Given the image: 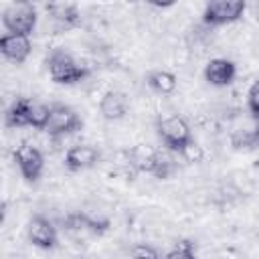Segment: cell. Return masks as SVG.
Listing matches in <instances>:
<instances>
[{"instance_id": "cell-1", "label": "cell", "mask_w": 259, "mask_h": 259, "mask_svg": "<svg viewBox=\"0 0 259 259\" xmlns=\"http://www.w3.org/2000/svg\"><path fill=\"white\" fill-rule=\"evenodd\" d=\"M45 67L49 71V77L57 85H77L89 77V69L81 65L69 51L63 47H55L49 51L45 59Z\"/></svg>"}, {"instance_id": "cell-2", "label": "cell", "mask_w": 259, "mask_h": 259, "mask_svg": "<svg viewBox=\"0 0 259 259\" xmlns=\"http://www.w3.org/2000/svg\"><path fill=\"white\" fill-rule=\"evenodd\" d=\"M156 134L160 138V142L164 144L166 150L180 154L192 140V130L188 125V121L182 115H166V117H158L156 121Z\"/></svg>"}, {"instance_id": "cell-3", "label": "cell", "mask_w": 259, "mask_h": 259, "mask_svg": "<svg viewBox=\"0 0 259 259\" xmlns=\"http://www.w3.org/2000/svg\"><path fill=\"white\" fill-rule=\"evenodd\" d=\"M38 22V10L32 2H18L10 4L2 12V26L10 34L30 36Z\"/></svg>"}, {"instance_id": "cell-4", "label": "cell", "mask_w": 259, "mask_h": 259, "mask_svg": "<svg viewBox=\"0 0 259 259\" xmlns=\"http://www.w3.org/2000/svg\"><path fill=\"white\" fill-rule=\"evenodd\" d=\"M247 10L245 0H214L208 2L202 10V22L206 26H223L241 20Z\"/></svg>"}, {"instance_id": "cell-5", "label": "cell", "mask_w": 259, "mask_h": 259, "mask_svg": "<svg viewBox=\"0 0 259 259\" xmlns=\"http://www.w3.org/2000/svg\"><path fill=\"white\" fill-rule=\"evenodd\" d=\"M12 158L18 166V170H20V176L26 182L34 184V182L40 180V176L45 172V156L36 146L28 144V142H22L14 148Z\"/></svg>"}, {"instance_id": "cell-6", "label": "cell", "mask_w": 259, "mask_h": 259, "mask_svg": "<svg viewBox=\"0 0 259 259\" xmlns=\"http://www.w3.org/2000/svg\"><path fill=\"white\" fill-rule=\"evenodd\" d=\"M83 127V119L79 113L67 103H51V117L45 132L51 138H63L67 134H75Z\"/></svg>"}, {"instance_id": "cell-7", "label": "cell", "mask_w": 259, "mask_h": 259, "mask_svg": "<svg viewBox=\"0 0 259 259\" xmlns=\"http://www.w3.org/2000/svg\"><path fill=\"white\" fill-rule=\"evenodd\" d=\"M26 239L32 247L42 249V251H53L59 245V235L57 227L53 225L51 219L45 214H32L26 225Z\"/></svg>"}, {"instance_id": "cell-8", "label": "cell", "mask_w": 259, "mask_h": 259, "mask_svg": "<svg viewBox=\"0 0 259 259\" xmlns=\"http://www.w3.org/2000/svg\"><path fill=\"white\" fill-rule=\"evenodd\" d=\"M101 162V152L91 144H77L65 152V168L69 172H83Z\"/></svg>"}, {"instance_id": "cell-9", "label": "cell", "mask_w": 259, "mask_h": 259, "mask_svg": "<svg viewBox=\"0 0 259 259\" xmlns=\"http://www.w3.org/2000/svg\"><path fill=\"white\" fill-rule=\"evenodd\" d=\"M0 53L6 61L14 63V65H22L30 53H32V42L30 36H20V34H10L4 32L0 36Z\"/></svg>"}, {"instance_id": "cell-10", "label": "cell", "mask_w": 259, "mask_h": 259, "mask_svg": "<svg viewBox=\"0 0 259 259\" xmlns=\"http://www.w3.org/2000/svg\"><path fill=\"white\" fill-rule=\"evenodd\" d=\"M237 77V65L231 59L217 57L204 67V81L212 87H229Z\"/></svg>"}, {"instance_id": "cell-11", "label": "cell", "mask_w": 259, "mask_h": 259, "mask_svg": "<svg viewBox=\"0 0 259 259\" xmlns=\"http://www.w3.org/2000/svg\"><path fill=\"white\" fill-rule=\"evenodd\" d=\"M130 111V97L119 89H109L99 101V113L107 121H119Z\"/></svg>"}, {"instance_id": "cell-12", "label": "cell", "mask_w": 259, "mask_h": 259, "mask_svg": "<svg viewBox=\"0 0 259 259\" xmlns=\"http://www.w3.org/2000/svg\"><path fill=\"white\" fill-rule=\"evenodd\" d=\"M47 12L51 16V20L59 26V28H77L81 24V10L77 8V4L71 2H51L47 4Z\"/></svg>"}, {"instance_id": "cell-13", "label": "cell", "mask_w": 259, "mask_h": 259, "mask_svg": "<svg viewBox=\"0 0 259 259\" xmlns=\"http://www.w3.org/2000/svg\"><path fill=\"white\" fill-rule=\"evenodd\" d=\"M28 113H30V99L18 95V97H14L12 103L6 107L4 125H6L8 130L28 127Z\"/></svg>"}, {"instance_id": "cell-14", "label": "cell", "mask_w": 259, "mask_h": 259, "mask_svg": "<svg viewBox=\"0 0 259 259\" xmlns=\"http://www.w3.org/2000/svg\"><path fill=\"white\" fill-rule=\"evenodd\" d=\"M156 148L148 146V144H136L130 150V166L140 172V174H152L154 170V162H156Z\"/></svg>"}, {"instance_id": "cell-15", "label": "cell", "mask_w": 259, "mask_h": 259, "mask_svg": "<svg viewBox=\"0 0 259 259\" xmlns=\"http://www.w3.org/2000/svg\"><path fill=\"white\" fill-rule=\"evenodd\" d=\"M146 85L154 91V93H160V95H170L176 91L178 87V79L172 71H166V69H156V71H150L148 77H146Z\"/></svg>"}, {"instance_id": "cell-16", "label": "cell", "mask_w": 259, "mask_h": 259, "mask_svg": "<svg viewBox=\"0 0 259 259\" xmlns=\"http://www.w3.org/2000/svg\"><path fill=\"white\" fill-rule=\"evenodd\" d=\"M176 156L174 152L170 150H158L156 152V162H154V170H152V176L158 178V180H168L174 172H176Z\"/></svg>"}, {"instance_id": "cell-17", "label": "cell", "mask_w": 259, "mask_h": 259, "mask_svg": "<svg viewBox=\"0 0 259 259\" xmlns=\"http://www.w3.org/2000/svg\"><path fill=\"white\" fill-rule=\"evenodd\" d=\"M49 117H51V105H49V103H42V101L30 99L28 127H34V130H42V132H45V127H47V123H49Z\"/></svg>"}, {"instance_id": "cell-18", "label": "cell", "mask_w": 259, "mask_h": 259, "mask_svg": "<svg viewBox=\"0 0 259 259\" xmlns=\"http://www.w3.org/2000/svg\"><path fill=\"white\" fill-rule=\"evenodd\" d=\"M164 259H198V255L190 239H180L172 245V249L164 255Z\"/></svg>"}, {"instance_id": "cell-19", "label": "cell", "mask_w": 259, "mask_h": 259, "mask_svg": "<svg viewBox=\"0 0 259 259\" xmlns=\"http://www.w3.org/2000/svg\"><path fill=\"white\" fill-rule=\"evenodd\" d=\"M61 225L69 233H81L87 231V212L83 210H71L61 219Z\"/></svg>"}, {"instance_id": "cell-20", "label": "cell", "mask_w": 259, "mask_h": 259, "mask_svg": "<svg viewBox=\"0 0 259 259\" xmlns=\"http://www.w3.org/2000/svg\"><path fill=\"white\" fill-rule=\"evenodd\" d=\"M231 146L235 150H253L255 146V138H253V130H237L231 134Z\"/></svg>"}, {"instance_id": "cell-21", "label": "cell", "mask_w": 259, "mask_h": 259, "mask_svg": "<svg viewBox=\"0 0 259 259\" xmlns=\"http://www.w3.org/2000/svg\"><path fill=\"white\" fill-rule=\"evenodd\" d=\"M130 257L132 259H164L162 253L154 245H150V243H136V245H132Z\"/></svg>"}, {"instance_id": "cell-22", "label": "cell", "mask_w": 259, "mask_h": 259, "mask_svg": "<svg viewBox=\"0 0 259 259\" xmlns=\"http://www.w3.org/2000/svg\"><path fill=\"white\" fill-rule=\"evenodd\" d=\"M178 158H182L186 164H200L202 158H204V150H202V146H200L196 140H192V142L178 154Z\"/></svg>"}, {"instance_id": "cell-23", "label": "cell", "mask_w": 259, "mask_h": 259, "mask_svg": "<svg viewBox=\"0 0 259 259\" xmlns=\"http://www.w3.org/2000/svg\"><path fill=\"white\" fill-rule=\"evenodd\" d=\"M109 227H111V221L107 217H91V214H87V233H91L95 237H101V235H105L109 231Z\"/></svg>"}, {"instance_id": "cell-24", "label": "cell", "mask_w": 259, "mask_h": 259, "mask_svg": "<svg viewBox=\"0 0 259 259\" xmlns=\"http://www.w3.org/2000/svg\"><path fill=\"white\" fill-rule=\"evenodd\" d=\"M247 107L251 111V115L257 119L259 117V79L249 87L247 91Z\"/></svg>"}, {"instance_id": "cell-25", "label": "cell", "mask_w": 259, "mask_h": 259, "mask_svg": "<svg viewBox=\"0 0 259 259\" xmlns=\"http://www.w3.org/2000/svg\"><path fill=\"white\" fill-rule=\"evenodd\" d=\"M251 130H253V138H255V146L259 148V117L255 119V125H253Z\"/></svg>"}]
</instances>
